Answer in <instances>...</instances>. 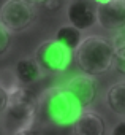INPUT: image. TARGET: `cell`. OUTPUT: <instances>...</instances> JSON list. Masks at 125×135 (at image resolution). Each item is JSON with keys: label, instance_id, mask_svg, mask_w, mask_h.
Here are the masks:
<instances>
[{"label": "cell", "instance_id": "5", "mask_svg": "<svg viewBox=\"0 0 125 135\" xmlns=\"http://www.w3.org/2000/svg\"><path fill=\"white\" fill-rule=\"evenodd\" d=\"M37 18L35 7L27 0H7L0 8V22L11 33L27 30Z\"/></svg>", "mask_w": 125, "mask_h": 135}, {"label": "cell", "instance_id": "12", "mask_svg": "<svg viewBox=\"0 0 125 135\" xmlns=\"http://www.w3.org/2000/svg\"><path fill=\"white\" fill-rule=\"evenodd\" d=\"M54 38H55L59 43L65 45L67 48H70V49H73V51H76L78 46L81 45V41L84 40V38H82V32H81L79 29L73 27L71 24H67V26L59 27Z\"/></svg>", "mask_w": 125, "mask_h": 135}, {"label": "cell", "instance_id": "14", "mask_svg": "<svg viewBox=\"0 0 125 135\" xmlns=\"http://www.w3.org/2000/svg\"><path fill=\"white\" fill-rule=\"evenodd\" d=\"M11 32L0 22V57H3L8 51H10V46H11Z\"/></svg>", "mask_w": 125, "mask_h": 135}, {"label": "cell", "instance_id": "11", "mask_svg": "<svg viewBox=\"0 0 125 135\" xmlns=\"http://www.w3.org/2000/svg\"><path fill=\"white\" fill-rule=\"evenodd\" d=\"M105 103L112 114L125 119V80H119L106 89Z\"/></svg>", "mask_w": 125, "mask_h": 135}, {"label": "cell", "instance_id": "3", "mask_svg": "<svg viewBox=\"0 0 125 135\" xmlns=\"http://www.w3.org/2000/svg\"><path fill=\"white\" fill-rule=\"evenodd\" d=\"M114 59L116 56L111 40L100 35L86 37L75 51V60L78 69L93 78L111 70L114 65Z\"/></svg>", "mask_w": 125, "mask_h": 135}, {"label": "cell", "instance_id": "4", "mask_svg": "<svg viewBox=\"0 0 125 135\" xmlns=\"http://www.w3.org/2000/svg\"><path fill=\"white\" fill-rule=\"evenodd\" d=\"M33 57L41 67L43 73L55 75L64 73L70 69L71 62L75 60V51L52 38L40 43L33 52Z\"/></svg>", "mask_w": 125, "mask_h": 135}, {"label": "cell", "instance_id": "10", "mask_svg": "<svg viewBox=\"0 0 125 135\" xmlns=\"http://www.w3.org/2000/svg\"><path fill=\"white\" fill-rule=\"evenodd\" d=\"M13 70H14V75H16V80L21 86L24 88H29L35 83H38L41 78H43V70H41V67L38 65V62L35 60V57H21L14 67H13Z\"/></svg>", "mask_w": 125, "mask_h": 135}, {"label": "cell", "instance_id": "13", "mask_svg": "<svg viewBox=\"0 0 125 135\" xmlns=\"http://www.w3.org/2000/svg\"><path fill=\"white\" fill-rule=\"evenodd\" d=\"M111 43H112V48H114L116 59L125 60V29L116 32V35L112 37Z\"/></svg>", "mask_w": 125, "mask_h": 135}, {"label": "cell", "instance_id": "21", "mask_svg": "<svg viewBox=\"0 0 125 135\" xmlns=\"http://www.w3.org/2000/svg\"><path fill=\"white\" fill-rule=\"evenodd\" d=\"M93 2H95L97 5H103V3H108L109 0H93Z\"/></svg>", "mask_w": 125, "mask_h": 135}, {"label": "cell", "instance_id": "18", "mask_svg": "<svg viewBox=\"0 0 125 135\" xmlns=\"http://www.w3.org/2000/svg\"><path fill=\"white\" fill-rule=\"evenodd\" d=\"M114 69H116V72H119L120 75H123L125 76V60H120V59H114Z\"/></svg>", "mask_w": 125, "mask_h": 135}, {"label": "cell", "instance_id": "15", "mask_svg": "<svg viewBox=\"0 0 125 135\" xmlns=\"http://www.w3.org/2000/svg\"><path fill=\"white\" fill-rule=\"evenodd\" d=\"M8 103H10V94H8L7 89H3L2 86H0V116H2L3 111L7 110Z\"/></svg>", "mask_w": 125, "mask_h": 135}, {"label": "cell", "instance_id": "6", "mask_svg": "<svg viewBox=\"0 0 125 135\" xmlns=\"http://www.w3.org/2000/svg\"><path fill=\"white\" fill-rule=\"evenodd\" d=\"M64 88L79 102V105L84 110H90V107L98 97V84L95 78L86 73L73 75L65 81Z\"/></svg>", "mask_w": 125, "mask_h": 135}, {"label": "cell", "instance_id": "7", "mask_svg": "<svg viewBox=\"0 0 125 135\" xmlns=\"http://www.w3.org/2000/svg\"><path fill=\"white\" fill-rule=\"evenodd\" d=\"M68 22L81 32L92 29L97 24V7L93 0H71L67 5Z\"/></svg>", "mask_w": 125, "mask_h": 135}, {"label": "cell", "instance_id": "8", "mask_svg": "<svg viewBox=\"0 0 125 135\" xmlns=\"http://www.w3.org/2000/svg\"><path fill=\"white\" fill-rule=\"evenodd\" d=\"M97 24L111 32L125 29V0H109L97 5Z\"/></svg>", "mask_w": 125, "mask_h": 135}, {"label": "cell", "instance_id": "17", "mask_svg": "<svg viewBox=\"0 0 125 135\" xmlns=\"http://www.w3.org/2000/svg\"><path fill=\"white\" fill-rule=\"evenodd\" d=\"M43 5L46 11H59L62 8V0H46Z\"/></svg>", "mask_w": 125, "mask_h": 135}, {"label": "cell", "instance_id": "2", "mask_svg": "<svg viewBox=\"0 0 125 135\" xmlns=\"http://www.w3.org/2000/svg\"><path fill=\"white\" fill-rule=\"evenodd\" d=\"M10 103L0 116V129L3 135H16L19 132L33 129L37 124V99L29 88L21 84L8 91Z\"/></svg>", "mask_w": 125, "mask_h": 135}, {"label": "cell", "instance_id": "1", "mask_svg": "<svg viewBox=\"0 0 125 135\" xmlns=\"http://www.w3.org/2000/svg\"><path fill=\"white\" fill-rule=\"evenodd\" d=\"M82 113L84 108L64 86L48 88L37 99V124L40 126L73 127Z\"/></svg>", "mask_w": 125, "mask_h": 135}, {"label": "cell", "instance_id": "20", "mask_svg": "<svg viewBox=\"0 0 125 135\" xmlns=\"http://www.w3.org/2000/svg\"><path fill=\"white\" fill-rule=\"evenodd\" d=\"M27 2H30L32 5H37V3H44L46 0H27Z\"/></svg>", "mask_w": 125, "mask_h": 135}, {"label": "cell", "instance_id": "16", "mask_svg": "<svg viewBox=\"0 0 125 135\" xmlns=\"http://www.w3.org/2000/svg\"><path fill=\"white\" fill-rule=\"evenodd\" d=\"M109 135H125V119L116 122L112 129L109 130Z\"/></svg>", "mask_w": 125, "mask_h": 135}, {"label": "cell", "instance_id": "9", "mask_svg": "<svg viewBox=\"0 0 125 135\" xmlns=\"http://www.w3.org/2000/svg\"><path fill=\"white\" fill-rule=\"evenodd\" d=\"M73 135H108V126L101 114L93 110H84L73 124Z\"/></svg>", "mask_w": 125, "mask_h": 135}, {"label": "cell", "instance_id": "19", "mask_svg": "<svg viewBox=\"0 0 125 135\" xmlns=\"http://www.w3.org/2000/svg\"><path fill=\"white\" fill-rule=\"evenodd\" d=\"M16 135H41L38 130H35V129H29V130H24V132H19V133H16Z\"/></svg>", "mask_w": 125, "mask_h": 135}]
</instances>
